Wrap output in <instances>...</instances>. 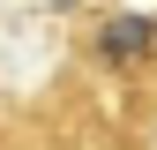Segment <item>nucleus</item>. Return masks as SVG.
Masks as SVG:
<instances>
[{
    "label": "nucleus",
    "mask_w": 157,
    "mask_h": 150,
    "mask_svg": "<svg viewBox=\"0 0 157 150\" xmlns=\"http://www.w3.org/2000/svg\"><path fill=\"white\" fill-rule=\"evenodd\" d=\"M97 53L105 60H150L157 53V15H120V23L97 30Z\"/></svg>",
    "instance_id": "nucleus-1"
}]
</instances>
